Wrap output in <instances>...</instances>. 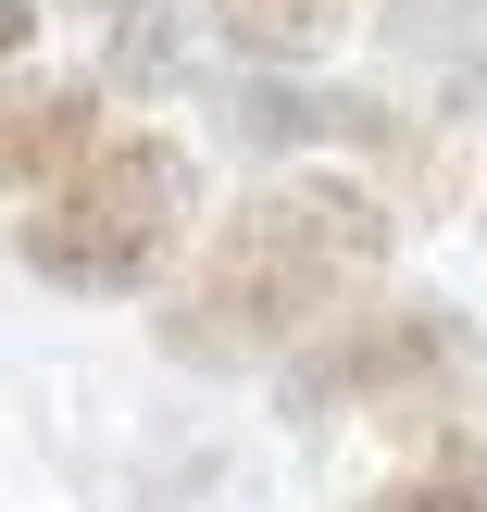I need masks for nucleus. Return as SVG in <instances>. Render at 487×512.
Here are the masks:
<instances>
[{"mask_svg": "<svg viewBox=\"0 0 487 512\" xmlns=\"http://www.w3.org/2000/svg\"><path fill=\"white\" fill-rule=\"evenodd\" d=\"M388 275V200L363 188V175H263V188H238L213 213V238H200V263L163 288V350L200 375H238V363H288L300 338H325V325L350 313V300Z\"/></svg>", "mask_w": 487, "mask_h": 512, "instance_id": "nucleus-1", "label": "nucleus"}, {"mask_svg": "<svg viewBox=\"0 0 487 512\" xmlns=\"http://www.w3.org/2000/svg\"><path fill=\"white\" fill-rule=\"evenodd\" d=\"M188 213H200L188 138L113 125L50 200L13 213V263L38 275V288H63V300H138V288H163V263L188 250Z\"/></svg>", "mask_w": 487, "mask_h": 512, "instance_id": "nucleus-2", "label": "nucleus"}, {"mask_svg": "<svg viewBox=\"0 0 487 512\" xmlns=\"http://www.w3.org/2000/svg\"><path fill=\"white\" fill-rule=\"evenodd\" d=\"M300 400H375V413H438V400H463V325L450 313H363L350 338H325L313 363H300Z\"/></svg>", "mask_w": 487, "mask_h": 512, "instance_id": "nucleus-3", "label": "nucleus"}, {"mask_svg": "<svg viewBox=\"0 0 487 512\" xmlns=\"http://www.w3.org/2000/svg\"><path fill=\"white\" fill-rule=\"evenodd\" d=\"M100 138H113V125H100V88H88V75L0 63V188H13V200H50Z\"/></svg>", "mask_w": 487, "mask_h": 512, "instance_id": "nucleus-4", "label": "nucleus"}, {"mask_svg": "<svg viewBox=\"0 0 487 512\" xmlns=\"http://www.w3.org/2000/svg\"><path fill=\"white\" fill-rule=\"evenodd\" d=\"M213 13H225V38H250V50H300V63H313V50L350 25V0H213Z\"/></svg>", "mask_w": 487, "mask_h": 512, "instance_id": "nucleus-5", "label": "nucleus"}, {"mask_svg": "<svg viewBox=\"0 0 487 512\" xmlns=\"http://www.w3.org/2000/svg\"><path fill=\"white\" fill-rule=\"evenodd\" d=\"M363 512H487V463H475V450H450V463H413V475H388Z\"/></svg>", "mask_w": 487, "mask_h": 512, "instance_id": "nucleus-6", "label": "nucleus"}, {"mask_svg": "<svg viewBox=\"0 0 487 512\" xmlns=\"http://www.w3.org/2000/svg\"><path fill=\"white\" fill-rule=\"evenodd\" d=\"M25 38H38V0H0V63H25Z\"/></svg>", "mask_w": 487, "mask_h": 512, "instance_id": "nucleus-7", "label": "nucleus"}]
</instances>
